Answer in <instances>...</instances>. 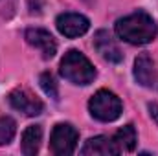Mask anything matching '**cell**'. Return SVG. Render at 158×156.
Instances as JSON below:
<instances>
[{
  "label": "cell",
  "instance_id": "1",
  "mask_svg": "<svg viewBox=\"0 0 158 156\" xmlns=\"http://www.w3.org/2000/svg\"><path fill=\"white\" fill-rule=\"evenodd\" d=\"M158 33V26L155 18L138 9L123 18H119L116 22V35L121 40L134 44V46H142V44H149L151 40H155Z\"/></svg>",
  "mask_w": 158,
  "mask_h": 156
},
{
  "label": "cell",
  "instance_id": "15",
  "mask_svg": "<svg viewBox=\"0 0 158 156\" xmlns=\"http://www.w3.org/2000/svg\"><path fill=\"white\" fill-rule=\"evenodd\" d=\"M42 4H44V0H28V6H30V11L31 13H40Z\"/></svg>",
  "mask_w": 158,
  "mask_h": 156
},
{
  "label": "cell",
  "instance_id": "5",
  "mask_svg": "<svg viewBox=\"0 0 158 156\" xmlns=\"http://www.w3.org/2000/svg\"><path fill=\"white\" fill-rule=\"evenodd\" d=\"M9 105L15 109V110H19V112H22L24 116H39L40 112H42V109H44V105H42V101H40L37 96H33L30 90H26V88H17V90H13L11 94H9Z\"/></svg>",
  "mask_w": 158,
  "mask_h": 156
},
{
  "label": "cell",
  "instance_id": "6",
  "mask_svg": "<svg viewBox=\"0 0 158 156\" xmlns=\"http://www.w3.org/2000/svg\"><path fill=\"white\" fill-rule=\"evenodd\" d=\"M55 24H57L59 33L68 39H76V37L85 35L90 28V20L79 13H61L55 20Z\"/></svg>",
  "mask_w": 158,
  "mask_h": 156
},
{
  "label": "cell",
  "instance_id": "9",
  "mask_svg": "<svg viewBox=\"0 0 158 156\" xmlns=\"http://www.w3.org/2000/svg\"><path fill=\"white\" fill-rule=\"evenodd\" d=\"M94 46L98 50V53L109 61V63H121L123 61V51L119 50V46L116 44V40L112 39V35L105 30H99L96 35H94Z\"/></svg>",
  "mask_w": 158,
  "mask_h": 156
},
{
  "label": "cell",
  "instance_id": "3",
  "mask_svg": "<svg viewBox=\"0 0 158 156\" xmlns=\"http://www.w3.org/2000/svg\"><path fill=\"white\" fill-rule=\"evenodd\" d=\"M88 110H90L92 117L109 123V121H114V119H118L121 116L123 105H121V99L114 92L98 90L88 101Z\"/></svg>",
  "mask_w": 158,
  "mask_h": 156
},
{
  "label": "cell",
  "instance_id": "16",
  "mask_svg": "<svg viewBox=\"0 0 158 156\" xmlns=\"http://www.w3.org/2000/svg\"><path fill=\"white\" fill-rule=\"evenodd\" d=\"M149 112H151V117L156 121V125H158V105L156 103H151L149 105Z\"/></svg>",
  "mask_w": 158,
  "mask_h": 156
},
{
  "label": "cell",
  "instance_id": "14",
  "mask_svg": "<svg viewBox=\"0 0 158 156\" xmlns=\"http://www.w3.org/2000/svg\"><path fill=\"white\" fill-rule=\"evenodd\" d=\"M39 84L40 88L44 90L46 96H50L52 99H59V90H57V83L55 77L50 74V72H42L39 76Z\"/></svg>",
  "mask_w": 158,
  "mask_h": 156
},
{
  "label": "cell",
  "instance_id": "4",
  "mask_svg": "<svg viewBox=\"0 0 158 156\" xmlns=\"http://www.w3.org/2000/svg\"><path fill=\"white\" fill-rule=\"evenodd\" d=\"M79 132L77 129L70 123H59L53 127L52 136H50V149L57 156H68L72 154L77 147Z\"/></svg>",
  "mask_w": 158,
  "mask_h": 156
},
{
  "label": "cell",
  "instance_id": "2",
  "mask_svg": "<svg viewBox=\"0 0 158 156\" xmlns=\"http://www.w3.org/2000/svg\"><path fill=\"white\" fill-rule=\"evenodd\" d=\"M59 72L66 81H70L74 84H83V86L90 84L96 79V68L77 50H70L64 53V57L61 59V64H59Z\"/></svg>",
  "mask_w": 158,
  "mask_h": 156
},
{
  "label": "cell",
  "instance_id": "11",
  "mask_svg": "<svg viewBox=\"0 0 158 156\" xmlns=\"http://www.w3.org/2000/svg\"><path fill=\"white\" fill-rule=\"evenodd\" d=\"M40 142H42L40 125H30L22 132V153L26 156H35L40 149Z\"/></svg>",
  "mask_w": 158,
  "mask_h": 156
},
{
  "label": "cell",
  "instance_id": "7",
  "mask_svg": "<svg viewBox=\"0 0 158 156\" xmlns=\"http://www.w3.org/2000/svg\"><path fill=\"white\" fill-rule=\"evenodd\" d=\"M134 79L138 84L145 88L158 90V70L153 63V59L147 53H142L134 61Z\"/></svg>",
  "mask_w": 158,
  "mask_h": 156
},
{
  "label": "cell",
  "instance_id": "13",
  "mask_svg": "<svg viewBox=\"0 0 158 156\" xmlns=\"http://www.w3.org/2000/svg\"><path fill=\"white\" fill-rule=\"evenodd\" d=\"M17 132V123L7 116L0 117V145H7Z\"/></svg>",
  "mask_w": 158,
  "mask_h": 156
},
{
  "label": "cell",
  "instance_id": "8",
  "mask_svg": "<svg viewBox=\"0 0 158 156\" xmlns=\"http://www.w3.org/2000/svg\"><path fill=\"white\" fill-rule=\"evenodd\" d=\"M24 39H26V42L30 46L37 48L40 53H42L44 59H52L55 55V51H57V42H55V39L52 37L50 31H46L42 28H30V30H26Z\"/></svg>",
  "mask_w": 158,
  "mask_h": 156
},
{
  "label": "cell",
  "instance_id": "10",
  "mask_svg": "<svg viewBox=\"0 0 158 156\" xmlns=\"http://www.w3.org/2000/svg\"><path fill=\"white\" fill-rule=\"evenodd\" d=\"M81 154L83 156L119 154V149H118V145L114 143L112 138H107V136H96V138H90V140L83 145Z\"/></svg>",
  "mask_w": 158,
  "mask_h": 156
},
{
  "label": "cell",
  "instance_id": "12",
  "mask_svg": "<svg viewBox=\"0 0 158 156\" xmlns=\"http://www.w3.org/2000/svg\"><path fill=\"white\" fill-rule=\"evenodd\" d=\"M114 143L118 145L119 153H132L134 147H136V142H138V134H136V129L132 125H125L121 127L118 132L114 134Z\"/></svg>",
  "mask_w": 158,
  "mask_h": 156
}]
</instances>
